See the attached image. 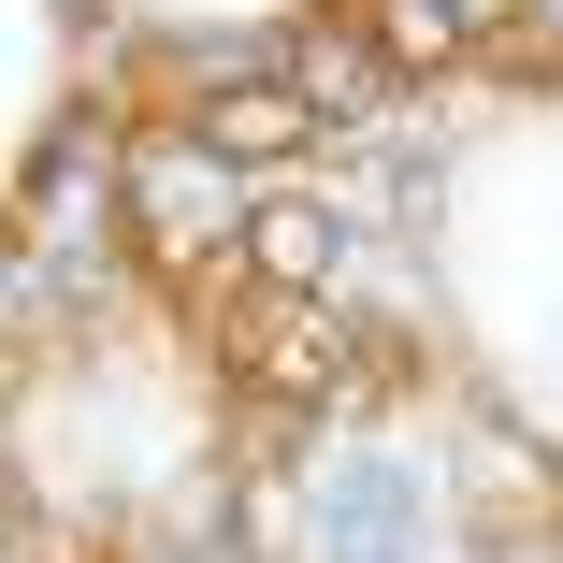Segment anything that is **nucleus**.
Returning <instances> with one entry per match:
<instances>
[{"mask_svg":"<svg viewBox=\"0 0 563 563\" xmlns=\"http://www.w3.org/2000/svg\"><path fill=\"white\" fill-rule=\"evenodd\" d=\"M347 30H362L376 73H448L477 15H463V0H347Z\"/></svg>","mask_w":563,"mask_h":563,"instance_id":"3","label":"nucleus"},{"mask_svg":"<svg viewBox=\"0 0 563 563\" xmlns=\"http://www.w3.org/2000/svg\"><path fill=\"white\" fill-rule=\"evenodd\" d=\"M188 145H202L217 174H275V159H303V145H318V101H303L289 73H261V87H217L202 117H188Z\"/></svg>","mask_w":563,"mask_h":563,"instance_id":"1","label":"nucleus"},{"mask_svg":"<svg viewBox=\"0 0 563 563\" xmlns=\"http://www.w3.org/2000/svg\"><path fill=\"white\" fill-rule=\"evenodd\" d=\"M246 261H261V289H318V275H332V232H318L303 202H275L261 232H246Z\"/></svg>","mask_w":563,"mask_h":563,"instance_id":"4","label":"nucleus"},{"mask_svg":"<svg viewBox=\"0 0 563 563\" xmlns=\"http://www.w3.org/2000/svg\"><path fill=\"white\" fill-rule=\"evenodd\" d=\"M246 376H261L275 405L332 390V303H318V289H275V303L246 318Z\"/></svg>","mask_w":563,"mask_h":563,"instance_id":"2","label":"nucleus"}]
</instances>
